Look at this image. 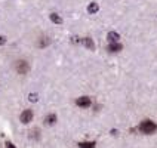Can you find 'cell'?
<instances>
[{
	"mask_svg": "<svg viewBox=\"0 0 157 148\" xmlns=\"http://www.w3.org/2000/svg\"><path fill=\"white\" fill-rule=\"evenodd\" d=\"M139 130H141L142 133H145V135H151V133H154L157 130V125L154 123V121H151V120H144L142 123L139 125Z\"/></svg>",
	"mask_w": 157,
	"mask_h": 148,
	"instance_id": "obj_1",
	"label": "cell"
},
{
	"mask_svg": "<svg viewBox=\"0 0 157 148\" xmlns=\"http://www.w3.org/2000/svg\"><path fill=\"white\" fill-rule=\"evenodd\" d=\"M19 119H21V121H22L24 125L30 123V121L33 120V111H31V110H24V111L21 113Z\"/></svg>",
	"mask_w": 157,
	"mask_h": 148,
	"instance_id": "obj_2",
	"label": "cell"
},
{
	"mask_svg": "<svg viewBox=\"0 0 157 148\" xmlns=\"http://www.w3.org/2000/svg\"><path fill=\"white\" fill-rule=\"evenodd\" d=\"M16 71H18L19 74H25L28 71V62H25V61H18V62H16Z\"/></svg>",
	"mask_w": 157,
	"mask_h": 148,
	"instance_id": "obj_3",
	"label": "cell"
},
{
	"mask_svg": "<svg viewBox=\"0 0 157 148\" xmlns=\"http://www.w3.org/2000/svg\"><path fill=\"white\" fill-rule=\"evenodd\" d=\"M76 104H77L78 107H82V108H88V107H91L92 101H91L89 96H82V98H78V99L76 101Z\"/></svg>",
	"mask_w": 157,
	"mask_h": 148,
	"instance_id": "obj_4",
	"label": "cell"
},
{
	"mask_svg": "<svg viewBox=\"0 0 157 148\" xmlns=\"http://www.w3.org/2000/svg\"><path fill=\"white\" fill-rule=\"evenodd\" d=\"M82 45H83L85 48L91 49V50H95V43H93V40H92L91 37H83V39H82Z\"/></svg>",
	"mask_w": 157,
	"mask_h": 148,
	"instance_id": "obj_5",
	"label": "cell"
},
{
	"mask_svg": "<svg viewBox=\"0 0 157 148\" xmlns=\"http://www.w3.org/2000/svg\"><path fill=\"white\" fill-rule=\"evenodd\" d=\"M107 49H108V52H111V54H114V52H120L121 49H123V46H121L120 43L117 42V43H110Z\"/></svg>",
	"mask_w": 157,
	"mask_h": 148,
	"instance_id": "obj_6",
	"label": "cell"
},
{
	"mask_svg": "<svg viewBox=\"0 0 157 148\" xmlns=\"http://www.w3.org/2000/svg\"><path fill=\"white\" fill-rule=\"evenodd\" d=\"M107 39H108L110 43H117L119 39H120V34L116 33V31H110V33L107 34Z\"/></svg>",
	"mask_w": 157,
	"mask_h": 148,
	"instance_id": "obj_7",
	"label": "cell"
},
{
	"mask_svg": "<svg viewBox=\"0 0 157 148\" xmlns=\"http://www.w3.org/2000/svg\"><path fill=\"white\" fill-rule=\"evenodd\" d=\"M98 11H99V5L95 3V2L91 3V5L88 6V12H89V13H97Z\"/></svg>",
	"mask_w": 157,
	"mask_h": 148,
	"instance_id": "obj_8",
	"label": "cell"
},
{
	"mask_svg": "<svg viewBox=\"0 0 157 148\" xmlns=\"http://www.w3.org/2000/svg\"><path fill=\"white\" fill-rule=\"evenodd\" d=\"M49 18H50L52 22H55V24H62V18H61L58 13H50Z\"/></svg>",
	"mask_w": 157,
	"mask_h": 148,
	"instance_id": "obj_9",
	"label": "cell"
},
{
	"mask_svg": "<svg viewBox=\"0 0 157 148\" xmlns=\"http://www.w3.org/2000/svg\"><path fill=\"white\" fill-rule=\"evenodd\" d=\"M77 145H78V148H95L97 144L92 141V142H78Z\"/></svg>",
	"mask_w": 157,
	"mask_h": 148,
	"instance_id": "obj_10",
	"label": "cell"
},
{
	"mask_svg": "<svg viewBox=\"0 0 157 148\" xmlns=\"http://www.w3.org/2000/svg\"><path fill=\"white\" fill-rule=\"evenodd\" d=\"M45 121H46V125H49V126L54 125L55 121H56V116H55V114H49V116L45 119Z\"/></svg>",
	"mask_w": 157,
	"mask_h": 148,
	"instance_id": "obj_11",
	"label": "cell"
},
{
	"mask_svg": "<svg viewBox=\"0 0 157 148\" xmlns=\"http://www.w3.org/2000/svg\"><path fill=\"white\" fill-rule=\"evenodd\" d=\"M28 99L33 101V102H36V101L39 99V95H37V93H30V95H28Z\"/></svg>",
	"mask_w": 157,
	"mask_h": 148,
	"instance_id": "obj_12",
	"label": "cell"
},
{
	"mask_svg": "<svg viewBox=\"0 0 157 148\" xmlns=\"http://www.w3.org/2000/svg\"><path fill=\"white\" fill-rule=\"evenodd\" d=\"M49 43H50V40H48V39H46V40H40V43H39V46H40V48H42V46H48Z\"/></svg>",
	"mask_w": 157,
	"mask_h": 148,
	"instance_id": "obj_13",
	"label": "cell"
},
{
	"mask_svg": "<svg viewBox=\"0 0 157 148\" xmlns=\"http://www.w3.org/2000/svg\"><path fill=\"white\" fill-rule=\"evenodd\" d=\"M33 136L36 138V139L39 138V129H34V130H33Z\"/></svg>",
	"mask_w": 157,
	"mask_h": 148,
	"instance_id": "obj_14",
	"label": "cell"
},
{
	"mask_svg": "<svg viewBox=\"0 0 157 148\" xmlns=\"http://www.w3.org/2000/svg\"><path fill=\"white\" fill-rule=\"evenodd\" d=\"M5 43H6V37L5 36H0V46L5 45Z\"/></svg>",
	"mask_w": 157,
	"mask_h": 148,
	"instance_id": "obj_15",
	"label": "cell"
},
{
	"mask_svg": "<svg viewBox=\"0 0 157 148\" xmlns=\"http://www.w3.org/2000/svg\"><path fill=\"white\" fill-rule=\"evenodd\" d=\"M6 148H15V145H13L12 142H9V141H7V142H6Z\"/></svg>",
	"mask_w": 157,
	"mask_h": 148,
	"instance_id": "obj_16",
	"label": "cell"
}]
</instances>
